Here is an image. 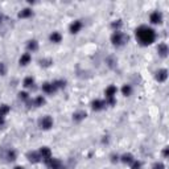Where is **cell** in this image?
<instances>
[{"label":"cell","mask_w":169,"mask_h":169,"mask_svg":"<svg viewBox=\"0 0 169 169\" xmlns=\"http://www.w3.org/2000/svg\"><path fill=\"white\" fill-rule=\"evenodd\" d=\"M136 37L143 45H149L155 41L156 35H155L153 29L148 28V27H140L136 29Z\"/></svg>","instance_id":"cell-1"},{"label":"cell","mask_w":169,"mask_h":169,"mask_svg":"<svg viewBox=\"0 0 169 169\" xmlns=\"http://www.w3.org/2000/svg\"><path fill=\"white\" fill-rule=\"evenodd\" d=\"M111 41H112V44L116 45V46H120V45H124L127 41H128V36H125L124 33H122V32L116 31L115 33L112 35V37H111Z\"/></svg>","instance_id":"cell-2"},{"label":"cell","mask_w":169,"mask_h":169,"mask_svg":"<svg viewBox=\"0 0 169 169\" xmlns=\"http://www.w3.org/2000/svg\"><path fill=\"white\" fill-rule=\"evenodd\" d=\"M115 94H116V87L115 86H110V87H107L106 98H107V100H108L110 104H115V100H114V95Z\"/></svg>","instance_id":"cell-3"},{"label":"cell","mask_w":169,"mask_h":169,"mask_svg":"<svg viewBox=\"0 0 169 169\" xmlns=\"http://www.w3.org/2000/svg\"><path fill=\"white\" fill-rule=\"evenodd\" d=\"M52 125H53V120H52L50 116H44V118L40 120V127L42 129H49Z\"/></svg>","instance_id":"cell-4"},{"label":"cell","mask_w":169,"mask_h":169,"mask_svg":"<svg viewBox=\"0 0 169 169\" xmlns=\"http://www.w3.org/2000/svg\"><path fill=\"white\" fill-rule=\"evenodd\" d=\"M46 165L49 166L50 169H62V164H61L60 160L52 159V157H50V159L46 161Z\"/></svg>","instance_id":"cell-5"},{"label":"cell","mask_w":169,"mask_h":169,"mask_svg":"<svg viewBox=\"0 0 169 169\" xmlns=\"http://www.w3.org/2000/svg\"><path fill=\"white\" fill-rule=\"evenodd\" d=\"M38 153H40V157H41L42 160H44L45 163H46L48 160H49L50 157H52V153H50V149H49V148H46V147L41 148Z\"/></svg>","instance_id":"cell-6"},{"label":"cell","mask_w":169,"mask_h":169,"mask_svg":"<svg viewBox=\"0 0 169 169\" xmlns=\"http://www.w3.org/2000/svg\"><path fill=\"white\" fill-rule=\"evenodd\" d=\"M42 90H44L46 94H53L54 91L57 90V87L54 83H44L42 84Z\"/></svg>","instance_id":"cell-7"},{"label":"cell","mask_w":169,"mask_h":169,"mask_svg":"<svg viewBox=\"0 0 169 169\" xmlns=\"http://www.w3.org/2000/svg\"><path fill=\"white\" fill-rule=\"evenodd\" d=\"M8 112H10V107L5 106V104H4V106H0V124L4 123V115Z\"/></svg>","instance_id":"cell-8"},{"label":"cell","mask_w":169,"mask_h":169,"mask_svg":"<svg viewBox=\"0 0 169 169\" xmlns=\"http://www.w3.org/2000/svg\"><path fill=\"white\" fill-rule=\"evenodd\" d=\"M161 20H163V16H161V13L160 12H153L152 15H151V21L153 22V24L161 22Z\"/></svg>","instance_id":"cell-9"},{"label":"cell","mask_w":169,"mask_h":169,"mask_svg":"<svg viewBox=\"0 0 169 169\" xmlns=\"http://www.w3.org/2000/svg\"><path fill=\"white\" fill-rule=\"evenodd\" d=\"M166 77H168V72H166L165 69L160 70V72L157 73V75H156V78H157V81L159 82H164L166 79Z\"/></svg>","instance_id":"cell-10"},{"label":"cell","mask_w":169,"mask_h":169,"mask_svg":"<svg viewBox=\"0 0 169 169\" xmlns=\"http://www.w3.org/2000/svg\"><path fill=\"white\" fill-rule=\"evenodd\" d=\"M81 28H82V22L81 21H74L72 25H70V32H72V33H77V32H79Z\"/></svg>","instance_id":"cell-11"},{"label":"cell","mask_w":169,"mask_h":169,"mask_svg":"<svg viewBox=\"0 0 169 169\" xmlns=\"http://www.w3.org/2000/svg\"><path fill=\"white\" fill-rule=\"evenodd\" d=\"M157 50H159V54L161 57H166V54H168V46L165 44H160Z\"/></svg>","instance_id":"cell-12"},{"label":"cell","mask_w":169,"mask_h":169,"mask_svg":"<svg viewBox=\"0 0 169 169\" xmlns=\"http://www.w3.org/2000/svg\"><path fill=\"white\" fill-rule=\"evenodd\" d=\"M28 157H29V161H32V163H38V161L41 160L40 153H37V152H32V153H29Z\"/></svg>","instance_id":"cell-13"},{"label":"cell","mask_w":169,"mask_h":169,"mask_svg":"<svg viewBox=\"0 0 169 169\" xmlns=\"http://www.w3.org/2000/svg\"><path fill=\"white\" fill-rule=\"evenodd\" d=\"M106 106V103H104L103 100H94V102H93V108L94 110H102L103 108V107Z\"/></svg>","instance_id":"cell-14"},{"label":"cell","mask_w":169,"mask_h":169,"mask_svg":"<svg viewBox=\"0 0 169 169\" xmlns=\"http://www.w3.org/2000/svg\"><path fill=\"white\" fill-rule=\"evenodd\" d=\"M29 61H31V56H29L28 53H25L21 56V58H20V65H28Z\"/></svg>","instance_id":"cell-15"},{"label":"cell","mask_w":169,"mask_h":169,"mask_svg":"<svg viewBox=\"0 0 169 169\" xmlns=\"http://www.w3.org/2000/svg\"><path fill=\"white\" fill-rule=\"evenodd\" d=\"M50 41L52 42H60L61 41V35L58 32H53L52 35H50Z\"/></svg>","instance_id":"cell-16"},{"label":"cell","mask_w":169,"mask_h":169,"mask_svg":"<svg viewBox=\"0 0 169 169\" xmlns=\"http://www.w3.org/2000/svg\"><path fill=\"white\" fill-rule=\"evenodd\" d=\"M31 15H32V11L28 10V8H25V10H22L21 12L19 13V17H21V19H25V17H29Z\"/></svg>","instance_id":"cell-17"},{"label":"cell","mask_w":169,"mask_h":169,"mask_svg":"<svg viewBox=\"0 0 169 169\" xmlns=\"http://www.w3.org/2000/svg\"><path fill=\"white\" fill-rule=\"evenodd\" d=\"M122 161L125 164H132L134 163V157L131 156V155H123L122 156Z\"/></svg>","instance_id":"cell-18"},{"label":"cell","mask_w":169,"mask_h":169,"mask_svg":"<svg viewBox=\"0 0 169 169\" xmlns=\"http://www.w3.org/2000/svg\"><path fill=\"white\" fill-rule=\"evenodd\" d=\"M86 116V112H83V111H79V112H75L74 114V120H77V122H79V120H82Z\"/></svg>","instance_id":"cell-19"},{"label":"cell","mask_w":169,"mask_h":169,"mask_svg":"<svg viewBox=\"0 0 169 169\" xmlns=\"http://www.w3.org/2000/svg\"><path fill=\"white\" fill-rule=\"evenodd\" d=\"M122 91H123V94L127 97V95L131 94L132 89H131V86H129V84H124V86H123V89H122Z\"/></svg>","instance_id":"cell-20"},{"label":"cell","mask_w":169,"mask_h":169,"mask_svg":"<svg viewBox=\"0 0 169 169\" xmlns=\"http://www.w3.org/2000/svg\"><path fill=\"white\" fill-rule=\"evenodd\" d=\"M37 48H38V45H37V41H29V44H28V49L29 50H37Z\"/></svg>","instance_id":"cell-21"},{"label":"cell","mask_w":169,"mask_h":169,"mask_svg":"<svg viewBox=\"0 0 169 169\" xmlns=\"http://www.w3.org/2000/svg\"><path fill=\"white\" fill-rule=\"evenodd\" d=\"M33 78H32V77H28V78H25L24 79V86L25 87H31L32 84H33Z\"/></svg>","instance_id":"cell-22"},{"label":"cell","mask_w":169,"mask_h":169,"mask_svg":"<svg viewBox=\"0 0 169 169\" xmlns=\"http://www.w3.org/2000/svg\"><path fill=\"white\" fill-rule=\"evenodd\" d=\"M7 159L10 160V161H13L16 159V152L15 151H8V153H7Z\"/></svg>","instance_id":"cell-23"},{"label":"cell","mask_w":169,"mask_h":169,"mask_svg":"<svg viewBox=\"0 0 169 169\" xmlns=\"http://www.w3.org/2000/svg\"><path fill=\"white\" fill-rule=\"evenodd\" d=\"M44 103H45V99L42 97L36 98V100H35V104H36V106H42Z\"/></svg>","instance_id":"cell-24"},{"label":"cell","mask_w":169,"mask_h":169,"mask_svg":"<svg viewBox=\"0 0 169 169\" xmlns=\"http://www.w3.org/2000/svg\"><path fill=\"white\" fill-rule=\"evenodd\" d=\"M140 168H141L140 161H134V163H132V169H140Z\"/></svg>","instance_id":"cell-25"},{"label":"cell","mask_w":169,"mask_h":169,"mask_svg":"<svg viewBox=\"0 0 169 169\" xmlns=\"http://www.w3.org/2000/svg\"><path fill=\"white\" fill-rule=\"evenodd\" d=\"M111 27H112V28H120V27H122V21H120V20H118V21H115V22H112V25H111Z\"/></svg>","instance_id":"cell-26"},{"label":"cell","mask_w":169,"mask_h":169,"mask_svg":"<svg viewBox=\"0 0 169 169\" xmlns=\"http://www.w3.org/2000/svg\"><path fill=\"white\" fill-rule=\"evenodd\" d=\"M4 74H5V66H4V63H0V75Z\"/></svg>","instance_id":"cell-27"},{"label":"cell","mask_w":169,"mask_h":169,"mask_svg":"<svg viewBox=\"0 0 169 169\" xmlns=\"http://www.w3.org/2000/svg\"><path fill=\"white\" fill-rule=\"evenodd\" d=\"M153 169H164V164H161V163H156L153 165Z\"/></svg>","instance_id":"cell-28"},{"label":"cell","mask_w":169,"mask_h":169,"mask_svg":"<svg viewBox=\"0 0 169 169\" xmlns=\"http://www.w3.org/2000/svg\"><path fill=\"white\" fill-rule=\"evenodd\" d=\"M20 98H22V99H27V98H28V94H27V93H20Z\"/></svg>","instance_id":"cell-29"},{"label":"cell","mask_w":169,"mask_h":169,"mask_svg":"<svg viewBox=\"0 0 169 169\" xmlns=\"http://www.w3.org/2000/svg\"><path fill=\"white\" fill-rule=\"evenodd\" d=\"M164 156H168V148H165V149H164Z\"/></svg>","instance_id":"cell-30"},{"label":"cell","mask_w":169,"mask_h":169,"mask_svg":"<svg viewBox=\"0 0 169 169\" xmlns=\"http://www.w3.org/2000/svg\"><path fill=\"white\" fill-rule=\"evenodd\" d=\"M15 169H22V168H21V166H16Z\"/></svg>","instance_id":"cell-31"},{"label":"cell","mask_w":169,"mask_h":169,"mask_svg":"<svg viewBox=\"0 0 169 169\" xmlns=\"http://www.w3.org/2000/svg\"><path fill=\"white\" fill-rule=\"evenodd\" d=\"M0 21H1V15H0Z\"/></svg>","instance_id":"cell-32"}]
</instances>
